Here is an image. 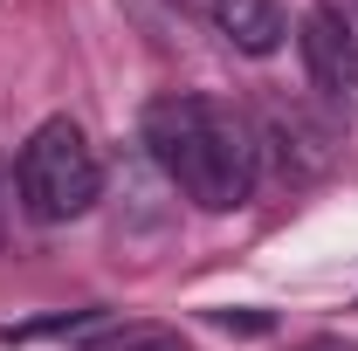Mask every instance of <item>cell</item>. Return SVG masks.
<instances>
[{"label": "cell", "instance_id": "cell-1", "mask_svg": "<svg viewBox=\"0 0 358 351\" xmlns=\"http://www.w3.org/2000/svg\"><path fill=\"white\" fill-rule=\"evenodd\" d=\"M145 145H152L159 173L207 214H234L255 193V138L214 96H193V89L159 96L145 110Z\"/></svg>", "mask_w": 358, "mask_h": 351}, {"label": "cell", "instance_id": "cell-5", "mask_svg": "<svg viewBox=\"0 0 358 351\" xmlns=\"http://www.w3.org/2000/svg\"><path fill=\"white\" fill-rule=\"evenodd\" d=\"M296 351H358V345H345V338H310V345H296Z\"/></svg>", "mask_w": 358, "mask_h": 351}, {"label": "cell", "instance_id": "cell-4", "mask_svg": "<svg viewBox=\"0 0 358 351\" xmlns=\"http://www.w3.org/2000/svg\"><path fill=\"white\" fill-rule=\"evenodd\" d=\"M214 28L241 55H275L289 35V14H282V0H214Z\"/></svg>", "mask_w": 358, "mask_h": 351}, {"label": "cell", "instance_id": "cell-3", "mask_svg": "<svg viewBox=\"0 0 358 351\" xmlns=\"http://www.w3.org/2000/svg\"><path fill=\"white\" fill-rule=\"evenodd\" d=\"M296 48H303L310 83L324 89L331 103H358V28L338 7H310L303 28H296Z\"/></svg>", "mask_w": 358, "mask_h": 351}, {"label": "cell", "instance_id": "cell-2", "mask_svg": "<svg viewBox=\"0 0 358 351\" xmlns=\"http://www.w3.org/2000/svg\"><path fill=\"white\" fill-rule=\"evenodd\" d=\"M14 186H21V207L55 227V220H76L96 207V193H103V166H96V152H90V138L76 117H48L28 131L21 145V159H14Z\"/></svg>", "mask_w": 358, "mask_h": 351}]
</instances>
